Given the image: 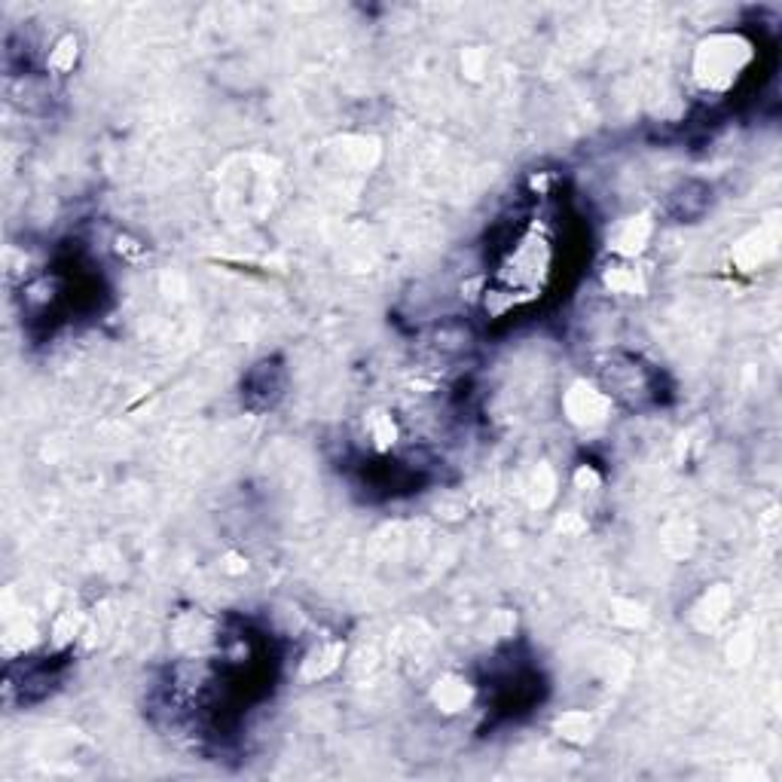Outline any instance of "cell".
Wrapping results in <instances>:
<instances>
[{
  "mask_svg": "<svg viewBox=\"0 0 782 782\" xmlns=\"http://www.w3.org/2000/svg\"><path fill=\"white\" fill-rule=\"evenodd\" d=\"M752 62H755V46L749 37L734 34V31H718V34H709L694 49L691 74L703 92L724 95L746 77Z\"/></svg>",
  "mask_w": 782,
  "mask_h": 782,
  "instance_id": "cell-1",
  "label": "cell"
},
{
  "mask_svg": "<svg viewBox=\"0 0 782 782\" xmlns=\"http://www.w3.org/2000/svg\"><path fill=\"white\" fill-rule=\"evenodd\" d=\"M657 385V373L645 367L636 355H621L611 361V370H602V388L611 401L642 404Z\"/></svg>",
  "mask_w": 782,
  "mask_h": 782,
  "instance_id": "cell-2",
  "label": "cell"
},
{
  "mask_svg": "<svg viewBox=\"0 0 782 782\" xmlns=\"http://www.w3.org/2000/svg\"><path fill=\"white\" fill-rule=\"evenodd\" d=\"M611 410H614V401L605 395V388L590 382V379H575L566 395H563V413L566 419L575 425V428H584V431H593V428H602L608 419H611Z\"/></svg>",
  "mask_w": 782,
  "mask_h": 782,
  "instance_id": "cell-3",
  "label": "cell"
},
{
  "mask_svg": "<svg viewBox=\"0 0 782 782\" xmlns=\"http://www.w3.org/2000/svg\"><path fill=\"white\" fill-rule=\"evenodd\" d=\"M654 239V220L648 214L624 217L608 236V251L618 260H639Z\"/></svg>",
  "mask_w": 782,
  "mask_h": 782,
  "instance_id": "cell-4",
  "label": "cell"
},
{
  "mask_svg": "<svg viewBox=\"0 0 782 782\" xmlns=\"http://www.w3.org/2000/svg\"><path fill=\"white\" fill-rule=\"evenodd\" d=\"M602 285L611 294H624V297H642L648 291V275L636 260H614L605 266L602 272Z\"/></svg>",
  "mask_w": 782,
  "mask_h": 782,
  "instance_id": "cell-5",
  "label": "cell"
},
{
  "mask_svg": "<svg viewBox=\"0 0 782 782\" xmlns=\"http://www.w3.org/2000/svg\"><path fill=\"white\" fill-rule=\"evenodd\" d=\"M474 694H477V688L465 676L450 673V676L437 679V685L431 688V703L446 715H459L474 703Z\"/></svg>",
  "mask_w": 782,
  "mask_h": 782,
  "instance_id": "cell-6",
  "label": "cell"
},
{
  "mask_svg": "<svg viewBox=\"0 0 782 782\" xmlns=\"http://www.w3.org/2000/svg\"><path fill=\"white\" fill-rule=\"evenodd\" d=\"M364 428H367L370 446H373L376 453H391V450H395L398 437H401L398 419L391 416L388 410H373V413L364 419Z\"/></svg>",
  "mask_w": 782,
  "mask_h": 782,
  "instance_id": "cell-7",
  "label": "cell"
},
{
  "mask_svg": "<svg viewBox=\"0 0 782 782\" xmlns=\"http://www.w3.org/2000/svg\"><path fill=\"white\" fill-rule=\"evenodd\" d=\"M343 642H327L321 648H315L306 660H303V679L306 682H321L330 673H337V666L343 660Z\"/></svg>",
  "mask_w": 782,
  "mask_h": 782,
  "instance_id": "cell-8",
  "label": "cell"
},
{
  "mask_svg": "<svg viewBox=\"0 0 782 782\" xmlns=\"http://www.w3.org/2000/svg\"><path fill=\"white\" fill-rule=\"evenodd\" d=\"M77 62H80V37L74 31H68L52 43V49L46 55V71L65 77L77 68Z\"/></svg>",
  "mask_w": 782,
  "mask_h": 782,
  "instance_id": "cell-9",
  "label": "cell"
},
{
  "mask_svg": "<svg viewBox=\"0 0 782 782\" xmlns=\"http://www.w3.org/2000/svg\"><path fill=\"white\" fill-rule=\"evenodd\" d=\"M556 734H560L566 743L584 746L593 737V721H590L587 712H566V715L556 718Z\"/></svg>",
  "mask_w": 782,
  "mask_h": 782,
  "instance_id": "cell-10",
  "label": "cell"
},
{
  "mask_svg": "<svg viewBox=\"0 0 782 782\" xmlns=\"http://www.w3.org/2000/svg\"><path fill=\"white\" fill-rule=\"evenodd\" d=\"M462 71H468L474 80H480L483 71H486V55H483L480 49H468V52L462 55Z\"/></svg>",
  "mask_w": 782,
  "mask_h": 782,
  "instance_id": "cell-11",
  "label": "cell"
},
{
  "mask_svg": "<svg viewBox=\"0 0 782 782\" xmlns=\"http://www.w3.org/2000/svg\"><path fill=\"white\" fill-rule=\"evenodd\" d=\"M575 486H578V489H587V492H593L596 486H602V474H599L593 465H581V468L575 471Z\"/></svg>",
  "mask_w": 782,
  "mask_h": 782,
  "instance_id": "cell-12",
  "label": "cell"
}]
</instances>
